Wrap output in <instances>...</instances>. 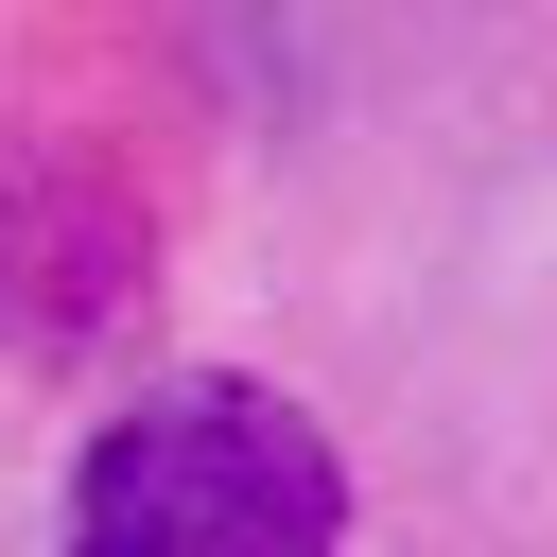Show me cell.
<instances>
[{
    "mask_svg": "<svg viewBox=\"0 0 557 557\" xmlns=\"http://www.w3.org/2000/svg\"><path fill=\"white\" fill-rule=\"evenodd\" d=\"M348 540V453L278 383H139L87 470H70V557H331Z\"/></svg>",
    "mask_w": 557,
    "mask_h": 557,
    "instance_id": "1",
    "label": "cell"
}]
</instances>
